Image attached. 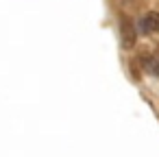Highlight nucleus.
I'll use <instances>...</instances> for the list:
<instances>
[{"label": "nucleus", "mask_w": 159, "mask_h": 157, "mask_svg": "<svg viewBox=\"0 0 159 157\" xmlns=\"http://www.w3.org/2000/svg\"><path fill=\"white\" fill-rule=\"evenodd\" d=\"M142 63H144V70H148L155 76H159V57H144Z\"/></svg>", "instance_id": "7ed1b4c3"}, {"label": "nucleus", "mask_w": 159, "mask_h": 157, "mask_svg": "<svg viewBox=\"0 0 159 157\" xmlns=\"http://www.w3.org/2000/svg\"><path fill=\"white\" fill-rule=\"evenodd\" d=\"M139 29H142L144 33H155V31H159V13H157V11L146 13V16L139 20Z\"/></svg>", "instance_id": "f03ea898"}, {"label": "nucleus", "mask_w": 159, "mask_h": 157, "mask_svg": "<svg viewBox=\"0 0 159 157\" xmlns=\"http://www.w3.org/2000/svg\"><path fill=\"white\" fill-rule=\"evenodd\" d=\"M120 35H122V46L124 48H133L135 46V26L131 24V20L122 18L120 20Z\"/></svg>", "instance_id": "f257e3e1"}]
</instances>
